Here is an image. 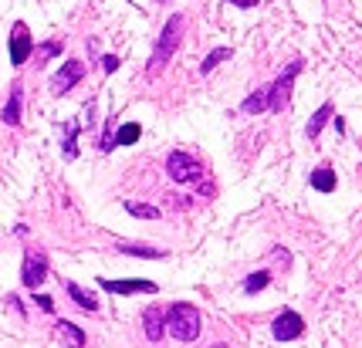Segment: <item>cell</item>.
Segmentation results:
<instances>
[{"label": "cell", "mask_w": 362, "mask_h": 348, "mask_svg": "<svg viewBox=\"0 0 362 348\" xmlns=\"http://www.w3.org/2000/svg\"><path fill=\"white\" fill-rule=\"evenodd\" d=\"M180 37H183V14H173L166 20V28L159 31V41L153 48V58H149V78H156L159 71L166 68V61L176 54L180 48Z\"/></svg>", "instance_id": "cell-1"}, {"label": "cell", "mask_w": 362, "mask_h": 348, "mask_svg": "<svg viewBox=\"0 0 362 348\" xmlns=\"http://www.w3.org/2000/svg\"><path fill=\"white\" fill-rule=\"evenodd\" d=\"M166 328L180 342H197V335H200V311L193 304H187V301H180L173 308H166Z\"/></svg>", "instance_id": "cell-2"}, {"label": "cell", "mask_w": 362, "mask_h": 348, "mask_svg": "<svg viewBox=\"0 0 362 348\" xmlns=\"http://www.w3.org/2000/svg\"><path fill=\"white\" fill-rule=\"evenodd\" d=\"M301 68H305V61L298 58V61H291L281 75L274 78V85H268V109L271 112H284L288 98H291V85H295V78L301 75Z\"/></svg>", "instance_id": "cell-3"}, {"label": "cell", "mask_w": 362, "mask_h": 348, "mask_svg": "<svg viewBox=\"0 0 362 348\" xmlns=\"http://www.w3.org/2000/svg\"><path fill=\"white\" fill-rule=\"evenodd\" d=\"M166 173H170V179H173V183H197V179L204 176V166L189 156V152L176 149V152H170V156H166Z\"/></svg>", "instance_id": "cell-4"}, {"label": "cell", "mask_w": 362, "mask_h": 348, "mask_svg": "<svg viewBox=\"0 0 362 348\" xmlns=\"http://www.w3.org/2000/svg\"><path fill=\"white\" fill-rule=\"evenodd\" d=\"M45 277H47V257L41 251H28L24 253V268H21V284L28 291H37L45 284Z\"/></svg>", "instance_id": "cell-5"}, {"label": "cell", "mask_w": 362, "mask_h": 348, "mask_svg": "<svg viewBox=\"0 0 362 348\" xmlns=\"http://www.w3.org/2000/svg\"><path fill=\"white\" fill-rule=\"evenodd\" d=\"M34 54V37H31V28L24 24V20H17L14 28H11V64L21 68V64L28 61Z\"/></svg>", "instance_id": "cell-6"}, {"label": "cell", "mask_w": 362, "mask_h": 348, "mask_svg": "<svg viewBox=\"0 0 362 348\" xmlns=\"http://www.w3.org/2000/svg\"><path fill=\"white\" fill-rule=\"evenodd\" d=\"M271 335H274L278 342H295V338L305 335V321H301L298 311H288V308H284L281 315L271 321Z\"/></svg>", "instance_id": "cell-7"}, {"label": "cell", "mask_w": 362, "mask_h": 348, "mask_svg": "<svg viewBox=\"0 0 362 348\" xmlns=\"http://www.w3.org/2000/svg\"><path fill=\"white\" fill-rule=\"evenodd\" d=\"M81 78H85V64L71 58V61H64L62 68H58V75L51 78V92H54V95H68Z\"/></svg>", "instance_id": "cell-8"}, {"label": "cell", "mask_w": 362, "mask_h": 348, "mask_svg": "<svg viewBox=\"0 0 362 348\" xmlns=\"http://www.w3.org/2000/svg\"><path fill=\"white\" fill-rule=\"evenodd\" d=\"M98 284H102V291H109V294H156L159 291V284L146 281V277H129V281H109V277H102Z\"/></svg>", "instance_id": "cell-9"}, {"label": "cell", "mask_w": 362, "mask_h": 348, "mask_svg": "<svg viewBox=\"0 0 362 348\" xmlns=\"http://www.w3.org/2000/svg\"><path fill=\"white\" fill-rule=\"evenodd\" d=\"M142 328H146V338L149 342H159L163 338V332H166V308H146L142 311Z\"/></svg>", "instance_id": "cell-10"}, {"label": "cell", "mask_w": 362, "mask_h": 348, "mask_svg": "<svg viewBox=\"0 0 362 348\" xmlns=\"http://www.w3.org/2000/svg\"><path fill=\"white\" fill-rule=\"evenodd\" d=\"M54 335H58V342L68 348H85V332H81L78 325H71V321H58V325H54Z\"/></svg>", "instance_id": "cell-11"}, {"label": "cell", "mask_w": 362, "mask_h": 348, "mask_svg": "<svg viewBox=\"0 0 362 348\" xmlns=\"http://www.w3.org/2000/svg\"><path fill=\"white\" fill-rule=\"evenodd\" d=\"M21 105H24V88L14 85L7 105H4V126H21Z\"/></svg>", "instance_id": "cell-12"}, {"label": "cell", "mask_w": 362, "mask_h": 348, "mask_svg": "<svg viewBox=\"0 0 362 348\" xmlns=\"http://www.w3.org/2000/svg\"><path fill=\"white\" fill-rule=\"evenodd\" d=\"M64 287H68V298L75 301L78 308H85L88 315H95V311H98V301H95V294H88V291H81V287L75 284V281H68Z\"/></svg>", "instance_id": "cell-13"}, {"label": "cell", "mask_w": 362, "mask_h": 348, "mask_svg": "<svg viewBox=\"0 0 362 348\" xmlns=\"http://www.w3.org/2000/svg\"><path fill=\"white\" fill-rule=\"evenodd\" d=\"M240 112H247V115L268 112V88H257V92H251V95L240 102Z\"/></svg>", "instance_id": "cell-14"}, {"label": "cell", "mask_w": 362, "mask_h": 348, "mask_svg": "<svg viewBox=\"0 0 362 348\" xmlns=\"http://www.w3.org/2000/svg\"><path fill=\"white\" fill-rule=\"evenodd\" d=\"M119 251L132 253V257H146V260H159V257H166V251H159V247H146V244H119Z\"/></svg>", "instance_id": "cell-15"}, {"label": "cell", "mask_w": 362, "mask_h": 348, "mask_svg": "<svg viewBox=\"0 0 362 348\" xmlns=\"http://www.w3.org/2000/svg\"><path fill=\"white\" fill-rule=\"evenodd\" d=\"M332 112H335V109H332V102H325V105L312 115V122H308V139H318V132L325 128V122L332 119Z\"/></svg>", "instance_id": "cell-16"}, {"label": "cell", "mask_w": 362, "mask_h": 348, "mask_svg": "<svg viewBox=\"0 0 362 348\" xmlns=\"http://www.w3.org/2000/svg\"><path fill=\"white\" fill-rule=\"evenodd\" d=\"M335 183H339V179H335V173H332L329 166H322V169L312 173V186H315L318 193H332L335 190Z\"/></svg>", "instance_id": "cell-17"}, {"label": "cell", "mask_w": 362, "mask_h": 348, "mask_svg": "<svg viewBox=\"0 0 362 348\" xmlns=\"http://www.w3.org/2000/svg\"><path fill=\"white\" fill-rule=\"evenodd\" d=\"M139 136H142L139 122H126V126L112 136V143H115V145H132V143H139Z\"/></svg>", "instance_id": "cell-18"}, {"label": "cell", "mask_w": 362, "mask_h": 348, "mask_svg": "<svg viewBox=\"0 0 362 348\" xmlns=\"http://www.w3.org/2000/svg\"><path fill=\"white\" fill-rule=\"evenodd\" d=\"M126 213L139 217V220H159V210L149 203H139V200H126Z\"/></svg>", "instance_id": "cell-19"}, {"label": "cell", "mask_w": 362, "mask_h": 348, "mask_svg": "<svg viewBox=\"0 0 362 348\" xmlns=\"http://www.w3.org/2000/svg\"><path fill=\"white\" fill-rule=\"evenodd\" d=\"M227 58H230V48H214L204 58V64H200V75H210V71H214L221 61H227Z\"/></svg>", "instance_id": "cell-20"}, {"label": "cell", "mask_w": 362, "mask_h": 348, "mask_svg": "<svg viewBox=\"0 0 362 348\" xmlns=\"http://www.w3.org/2000/svg\"><path fill=\"white\" fill-rule=\"evenodd\" d=\"M268 281H271L268 270H257V274H251V277L244 281V291H247V294H257V291H264V287H268Z\"/></svg>", "instance_id": "cell-21"}, {"label": "cell", "mask_w": 362, "mask_h": 348, "mask_svg": "<svg viewBox=\"0 0 362 348\" xmlns=\"http://www.w3.org/2000/svg\"><path fill=\"white\" fill-rule=\"evenodd\" d=\"M78 156V122L68 126V136H64V159H75Z\"/></svg>", "instance_id": "cell-22"}, {"label": "cell", "mask_w": 362, "mask_h": 348, "mask_svg": "<svg viewBox=\"0 0 362 348\" xmlns=\"http://www.w3.org/2000/svg\"><path fill=\"white\" fill-rule=\"evenodd\" d=\"M54 54H62V41H47L37 48V61H47V58H54Z\"/></svg>", "instance_id": "cell-23"}, {"label": "cell", "mask_w": 362, "mask_h": 348, "mask_svg": "<svg viewBox=\"0 0 362 348\" xmlns=\"http://www.w3.org/2000/svg\"><path fill=\"white\" fill-rule=\"evenodd\" d=\"M34 301H37V308H45V311H54V301L47 298V294H34Z\"/></svg>", "instance_id": "cell-24"}, {"label": "cell", "mask_w": 362, "mask_h": 348, "mask_svg": "<svg viewBox=\"0 0 362 348\" xmlns=\"http://www.w3.org/2000/svg\"><path fill=\"white\" fill-rule=\"evenodd\" d=\"M102 68H105V71H115V68H119V58H115V54H105V58H102Z\"/></svg>", "instance_id": "cell-25"}, {"label": "cell", "mask_w": 362, "mask_h": 348, "mask_svg": "<svg viewBox=\"0 0 362 348\" xmlns=\"http://www.w3.org/2000/svg\"><path fill=\"white\" fill-rule=\"evenodd\" d=\"M230 4H234V7H244V11H247V7H257V0H230Z\"/></svg>", "instance_id": "cell-26"}, {"label": "cell", "mask_w": 362, "mask_h": 348, "mask_svg": "<svg viewBox=\"0 0 362 348\" xmlns=\"http://www.w3.org/2000/svg\"><path fill=\"white\" fill-rule=\"evenodd\" d=\"M210 348H230V345H223V342H221V345H210Z\"/></svg>", "instance_id": "cell-27"}]
</instances>
